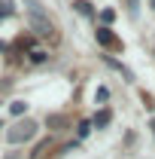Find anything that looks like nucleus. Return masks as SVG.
I'll use <instances>...</instances> for the list:
<instances>
[{
	"label": "nucleus",
	"instance_id": "3",
	"mask_svg": "<svg viewBox=\"0 0 155 159\" xmlns=\"http://www.w3.org/2000/svg\"><path fill=\"white\" fill-rule=\"evenodd\" d=\"M97 43H100V46H113V49H122V43L113 37V31H110V28H100V31H97Z\"/></svg>",
	"mask_w": 155,
	"mask_h": 159
},
{
	"label": "nucleus",
	"instance_id": "9",
	"mask_svg": "<svg viewBox=\"0 0 155 159\" xmlns=\"http://www.w3.org/2000/svg\"><path fill=\"white\" fill-rule=\"evenodd\" d=\"M88 132H91V119H82V122H79V135H82V138H85V135H88Z\"/></svg>",
	"mask_w": 155,
	"mask_h": 159
},
{
	"label": "nucleus",
	"instance_id": "10",
	"mask_svg": "<svg viewBox=\"0 0 155 159\" xmlns=\"http://www.w3.org/2000/svg\"><path fill=\"white\" fill-rule=\"evenodd\" d=\"M100 19L107 21V25H113V21H116V12H113V9H103V12H100Z\"/></svg>",
	"mask_w": 155,
	"mask_h": 159
},
{
	"label": "nucleus",
	"instance_id": "12",
	"mask_svg": "<svg viewBox=\"0 0 155 159\" xmlns=\"http://www.w3.org/2000/svg\"><path fill=\"white\" fill-rule=\"evenodd\" d=\"M152 132H155V119H152Z\"/></svg>",
	"mask_w": 155,
	"mask_h": 159
},
{
	"label": "nucleus",
	"instance_id": "1",
	"mask_svg": "<svg viewBox=\"0 0 155 159\" xmlns=\"http://www.w3.org/2000/svg\"><path fill=\"white\" fill-rule=\"evenodd\" d=\"M31 28L37 31L40 37H46V40H52V37H55V25H52V19H49V16L40 9L37 3L31 6Z\"/></svg>",
	"mask_w": 155,
	"mask_h": 159
},
{
	"label": "nucleus",
	"instance_id": "4",
	"mask_svg": "<svg viewBox=\"0 0 155 159\" xmlns=\"http://www.w3.org/2000/svg\"><path fill=\"white\" fill-rule=\"evenodd\" d=\"M27 58L34 61V64H43V61L49 58V52H46V49H37V46H34V49H27Z\"/></svg>",
	"mask_w": 155,
	"mask_h": 159
},
{
	"label": "nucleus",
	"instance_id": "6",
	"mask_svg": "<svg viewBox=\"0 0 155 159\" xmlns=\"http://www.w3.org/2000/svg\"><path fill=\"white\" fill-rule=\"evenodd\" d=\"M73 9H76L79 16H94V9H91V3H88V0H76V3H73Z\"/></svg>",
	"mask_w": 155,
	"mask_h": 159
},
{
	"label": "nucleus",
	"instance_id": "7",
	"mask_svg": "<svg viewBox=\"0 0 155 159\" xmlns=\"http://www.w3.org/2000/svg\"><path fill=\"white\" fill-rule=\"evenodd\" d=\"M103 64H110V67H116L119 74H125V77H131V74H128V67H125V64H119L116 58H110V55H103Z\"/></svg>",
	"mask_w": 155,
	"mask_h": 159
},
{
	"label": "nucleus",
	"instance_id": "2",
	"mask_svg": "<svg viewBox=\"0 0 155 159\" xmlns=\"http://www.w3.org/2000/svg\"><path fill=\"white\" fill-rule=\"evenodd\" d=\"M37 135V122H19L12 132H9V144H24Z\"/></svg>",
	"mask_w": 155,
	"mask_h": 159
},
{
	"label": "nucleus",
	"instance_id": "5",
	"mask_svg": "<svg viewBox=\"0 0 155 159\" xmlns=\"http://www.w3.org/2000/svg\"><path fill=\"white\" fill-rule=\"evenodd\" d=\"M91 125H97V129L110 125V110H97V113H94V119H91Z\"/></svg>",
	"mask_w": 155,
	"mask_h": 159
},
{
	"label": "nucleus",
	"instance_id": "11",
	"mask_svg": "<svg viewBox=\"0 0 155 159\" xmlns=\"http://www.w3.org/2000/svg\"><path fill=\"white\" fill-rule=\"evenodd\" d=\"M97 101H107L110 98V89H107V86H100V89H97V95H94Z\"/></svg>",
	"mask_w": 155,
	"mask_h": 159
},
{
	"label": "nucleus",
	"instance_id": "8",
	"mask_svg": "<svg viewBox=\"0 0 155 159\" xmlns=\"http://www.w3.org/2000/svg\"><path fill=\"white\" fill-rule=\"evenodd\" d=\"M24 110H27V104H24V101H12V104H9V113H12V116H21Z\"/></svg>",
	"mask_w": 155,
	"mask_h": 159
}]
</instances>
